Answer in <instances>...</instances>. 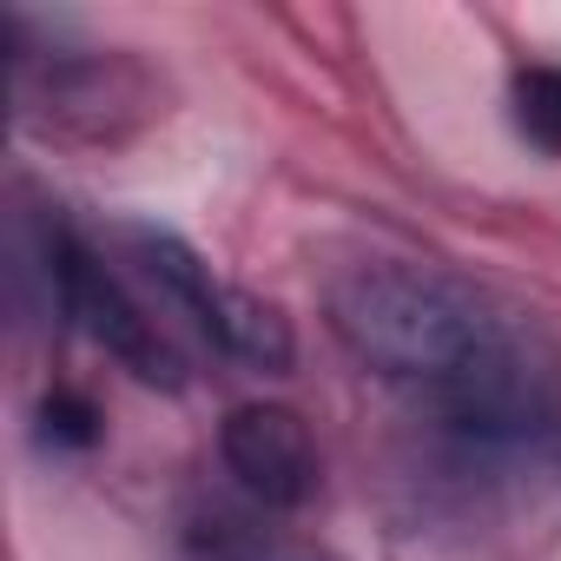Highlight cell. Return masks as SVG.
<instances>
[{"label": "cell", "instance_id": "5b68a950", "mask_svg": "<svg viewBox=\"0 0 561 561\" xmlns=\"http://www.w3.org/2000/svg\"><path fill=\"white\" fill-rule=\"evenodd\" d=\"M218 462L238 482V495L264 515H298L324 489L318 436L285 403H238L218 430Z\"/></svg>", "mask_w": 561, "mask_h": 561}, {"label": "cell", "instance_id": "ba28073f", "mask_svg": "<svg viewBox=\"0 0 561 561\" xmlns=\"http://www.w3.org/2000/svg\"><path fill=\"white\" fill-rule=\"evenodd\" d=\"M34 436H41V449H54V456H80V449L100 443V410H93L80 390H54V397L41 403V416H34Z\"/></svg>", "mask_w": 561, "mask_h": 561}, {"label": "cell", "instance_id": "8992f818", "mask_svg": "<svg viewBox=\"0 0 561 561\" xmlns=\"http://www.w3.org/2000/svg\"><path fill=\"white\" fill-rule=\"evenodd\" d=\"M185 561H344L324 541H305L291 528H277L264 508H231V502H198L179 522Z\"/></svg>", "mask_w": 561, "mask_h": 561}, {"label": "cell", "instance_id": "3957f363", "mask_svg": "<svg viewBox=\"0 0 561 561\" xmlns=\"http://www.w3.org/2000/svg\"><path fill=\"white\" fill-rule=\"evenodd\" d=\"M14 54V119L41 146H126L152 119H165V73L119 47H80L41 34L27 14L8 21Z\"/></svg>", "mask_w": 561, "mask_h": 561}, {"label": "cell", "instance_id": "6da1fadb", "mask_svg": "<svg viewBox=\"0 0 561 561\" xmlns=\"http://www.w3.org/2000/svg\"><path fill=\"white\" fill-rule=\"evenodd\" d=\"M337 344L403 390L462 456H535L561 443V351L469 277L370 251L324 291Z\"/></svg>", "mask_w": 561, "mask_h": 561}, {"label": "cell", "instance_id": "52a82bcc", "mask_svg": "<svg viewBox=\"0 0 561 561\" xmlns=\"http://www.w3.org/2000/svg\"><path fill=\"white\" fill-rule=\"evenodd\" d=\"M508 119L535 152L561 159V60H522L508 73Z\"/></svg>", "mask_w": 561, "mask_h": 561}, {"label": "cell", "instance_id": "277c9868", "mask_svg": "<svg viewBox=\"0 0 561 561\" xmlns=\"http://www.w3.org/2000/svg\"><path fill=\"white\" fill-rule=\"evenodd\" d=\"M113 244L126 251L133 277L159 298V311L179 318L211 357H225L238 370H285L298 357V337H291L285 311L264 305V298H251V291H238V285H225V277L179 231L146 225V218H126L113 231Z\"/></svg>", "mask_w": 561, "mask_h": 561}, {"label": "cell", "instance_id": "7a4b0ae2", "mask_svg": "<svg viewBox=\"0 0 561 561\" xmlns=\"http://www.w3.org/2000/svg\"><path fill=\"white\" fill-rule=\"evenodd\" d=\"M14 298L41 318H67L87 344H100L119 370H133L139 383L179 390L185 383V357L165 337L159 311L126 285V277L100 257V244L60 211V205H34L14 211Z\"/></svg>", "mask_w": 561, "mask_h": 561}]
</instances>
